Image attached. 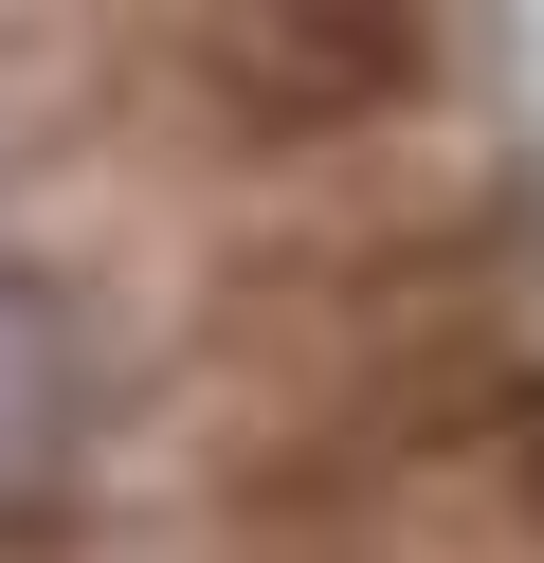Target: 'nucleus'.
I'll return each mask as SVG.
<instances>
[{"label":"nucleus","mask_w":544,"mask_h":563,"mask_svg":"<svg viewBox=\"0 0 544 563\" xmlns=\"http://www.w3.org/2000/svg\"><path fill=\"white\" fill-rule=\"evenodd\" d=\"M200 545L218 563H544V328H526V291L326 345V364H218Z\"/></svg>","instance_id":"1"},{"label":"nucleus","mask_w":544,"mask_h":563,"mask_svg":"<svg viewBox=\"0 0 544 563\" xmlns=\"http://www.w3.org/2000/svg\"><path fill=\"white\" fill-rule=\"evenodd\" d=\"M164 91L236 146V183H326L345 146L435 110V37L418 19H218V37H164Z\"/></svg>","instance_id":"2"}]
</instances>
